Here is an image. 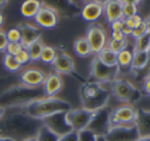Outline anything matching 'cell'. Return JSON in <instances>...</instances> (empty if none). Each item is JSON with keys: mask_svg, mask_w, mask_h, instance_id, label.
Masks as SVG:
<instances>
[{"mask_svg": "<svg viewBox=\"0 0 150 141\" xmlns=\"http://www.w3.org/2000/svg\"><path fill=\"white\" fill-rule=\"evenodd\" d=\"M41 125L40 121L29 117L23 107L7 108L0 120V136L23 141L36 136Z\"/></svg>", "mask_w": 150, "mask_h": 141, "instance_id": "1", "label": "cell"}, {"mask_svg": "<svg viewBox=\"0 0 150 141\" xmlns=\"http://www.w3.org/2000/svg\"><path fill=\"white\" fill-rule=\"evenodd\" d=\"M42 97H44L42 87L30 88L21 83H16L0 93V106L4 109L24 107L33 100Z\"/></svg>", "mask_w": 150, "mask_h": 141, "instance_id": "2", "label": "cell"}, {"mask_svg": "<svg viewBox=\"0 0 150 141\" xmlns=\"http://www.w3.org/2000/svg\"><path fill=\"white\" fill-rule=\"evenodd\" d=\"M23 108L30 118L41 122L55 113H67L71 109V104L62 98L42 97L31 101Z\"/></svg>", "mask_w": 150, "mask_h": 141, "instance_id": "3", "label": "cell"}, {"mask_svg": "<svg viewBox=\"0 0 150 141\" xmlns=\"http://www.w3.org/2000/svg\"><path fill=\"white\" fill-rule=\"evenodd\" d=\"M105 83L86 82L79 88V97L83 108L98 111L106 107L110 97V89L104 87Z\"/></svg>", "mask_w": 150, "mask_h": 141, "instance_id": "4", "label": "cell"}, {"mask_svg": "<svg viewBox=\"0 0 150 141\" xmlns=\"http://www.w3.org/2000/svg\"><path fill=\"white\" fill-rule=\"evenodd\" d=\"M110 94L120 102L133 106L141 99V92L131 82L125 79H115L111 82Z\"/></svg>", "mask_w": 150, "mask_h": 141, "instance_id": "5", "label": "cell"}, {"mask_svg": "<svg viewBox=\"0 0 150 141\" xmlns=\"http://www.w3.org/2000/svg\"><path fill=\"white\" fill-rule=\"evenodd\" d=\"M96 113L97 111H92L83 107L75 109L71 108L67 113V120L73 131L80 132L89 128Z\"/></svg>", "mask_w": 150, "mask_h": 141, "instance_id": "6", "label": "cell"}, {"mask_svg": "<svg viewBox=\"0 0 150 141\" xmlns=\"http://www.w3.org/2000/svg\"><path fill=\"white\" fill-rule=\"evenodd\" d=\"M119 73V66H105L98 60L97 56H95L91 62L90 77L94 79V82H99V83H108V82H110L111 83L117 79Z\"/></svg>", "mask_w": 150, "mask_h": 141, "instance_id": "7", "label": "cell"}, {"mask_svg": "<svg viewBox=\"0 0 150 141\" xmlns=\"http://www.w3.org/2000/svg\"><path fill=\"white\" fill-rule=\"evenodd\" d=\"M103 137L106 141H137L140 135L136 124H131L112 126Z\"/></svg>", "mask_w": 150, "mask_h": 141, "instance_id": "8", "label": "cell"}, {"mask_svg": "<svg viewBox=\"0 0 150 141\" xmlns=\"http://www.w3.org/2000/svg\"><path fill=\"white\" fill-rule=\"evenodd\" d=\"M137 119V109L133 106H122L109 111V127L119 125L135 124Z\"/></svg>", "mask_w": 150, "mask_h": 141, "instance_id": "9", "label": "cell"}, {"mask_svg": "<svg viewBox=\"0 0 150 141\" xmlns=\"http://www.w3.org/2000/svg\"><path fill=\"white\" fill-rule=\"evenodd\" d=\"M85 38L89 43L92 53L96 55L107 45L106 32L104 28L99 24H91L87 29Z\"/></svg>", "mask_w": 150, "mask_h": 141, "instance_id": "10", "label": "cell"}, {"mask_svg": "<svg viewBox=\"0 0 150 141\" xmlns=\"http://www.w3.org/2000/svg\"><path fill=\"white\" fill-rule=\"evenodd\" d=\"M34 21L39 28L50 30L57 26L59 18H58V12L55 8L45 2H42L41 7L34 18Z\"/></svg>", "mask_w": 150, "mask_h": 141, "instance_id": "11", "label": "cell"}, {"mask_svg": "<svg viewBox=\"0 0 150 141\" xmlns=\"http://www.w3.org/2000/svg\"><path fill=\"white\" fill-rule=\"evenodd\" d=\"M41 123L59 137L73 131L67 120V113H58L42 120Z\"/></svg>", "mask_w": 150, "mask_h": 141, "instance_id": "12", "label": "cell"}, {"mask_svg": "<svg viewBox=\"0 0 150 141\" xmlns=\"http://www.w3.org/2000/svg\"><path fill=\"white\" fill-rule=\"evenodd\" d=\"M46 75L39 69H27L18 75L20 83L30 88H40L44 83Z\"/></svg>", "mask_w": 150, "mask_h": 141, "instance_id": "13", "label": "cell"}, {"mask_svg": "<svg viewBox=\"0 0 150 141\" xmlns=\"http://www.w3.org/2000/svg\"><path fill=\"white\" fill-rule=\"evenodd\" d=\"M51 66L54 70V73L58 75H71L76 73L75 62L73 57L64 51L57 52Z\"/></svg>", "mask_w": 150, "mask_h": 141, "instance_id": "14", "label": "cell"}, {"mask_svg": "<svg viewBox=\"0 0 150 141\" xmlns=\"http://www.w3.org/2000/svg\"><path fill=\"white\" fill-rule=\"evenodd\" d=\"M18 29L21 32V44L25 48L34 41L42 38V33L39 27L29 22L21 23L18 26Z\"/></svg>", "mask_w": 150, "mask_h": 141, "instance_id": "15", "label": "cell"}, {"mask_svg": "<svg viewBox=\"0 0 150 141\" xmlns=\"http://www.w3.org/2000/svg\"><path fill=\"white\" fill-rule=\"evenodd\" d=\"M63 87V81L60 75L56 73H50L46 75L44 83L42 85L44 97H56Z\"/></svg>", "mask_w": 150, "mask_h": 141, "instance_id": "16", "label": "cell"}, {"mask_svg": "<svg viewBox=\"0 0 150 141\" xmlns=\"http://www.w3.org/2000/svg\"><path fill=\"white\" fill-rule=\"evenodd\" d=\"M109 111H107L106 107H104L103 109L97 111L96 115L93 119V121L91 122L90 126L88 129H90L91 131L94 132L96 135H105L106 132L108 131L109 127Z\"/></svg>", "mask_w": 150, "mask_h": 141, "instance_id": "17", "label": "cell"}, {"mask_svg": "<svg viewBox=\"0 0 150 141\" xmlns=\"http://www.w3.org/2000/svg\"><path fill=\"white\" fill-rule=\"evenodd\" d=\"M103 14V2L89 1L86 2L81 11L82 18L86 22L94 23Z\"/></svg>", "mask_w": 150, "mask_h": 141, "instance_id": "18", "label": "cell"}, {"mask_svg": "<svg viewBox=\"0 0 150 141\" xmlns=\"http://www.w3.org/2000/svg\"><path fill=\"white\" fill-rule=\"evenodd\" d=\"M103 14L107 23L111 24L115 21L122 20V0H108L103 2Z\"/></svg>", "mask_w": 150, "mask_h": 141, "instance_id": "19", "label": "cell"}, {"mask_svg": "<svg viewBox=\"0 0 150 141\" xmlns=\"http://www.w3.org/2000/svg\"><path fill=\"white\" fill-rule=\"evenodd\" d=\"M140 137L150 136V111L137 109V119L135 122Z\"/></svg>", "mask_w": 150, "mask_h": 141, "instance_id": "20", "label": "cell"}, {"mask_svg": "<svg viewBox=\"0 0 150 141\" xmlns=\"http://www.w3.org/2000/svg\"><path fill=\"white\" fill-rule=\"evenodd\" d=\"M41 1L38 0H28L25 1L21 6V14L24 16L27 20H31L34 18L37 14V12L39 11L40 7H41Z\"/></svg>", "mask_w": 150, "mask_h": 141, "instance_id": "21", "label": "cell"}, {"mask_svg": "<svg viewBox=\"0 0 150 141\" xmlns=\"http://www.w3.org/2000/svg\"><path fill=\"white\" fill-rule=\"evenodd\" d=\"M150 60V50L149 51H134L133 54L132 64L130 68L134 71H140L146 68Z\"/></svg>", "mask_w": 150, "mask_h": 141, "instance_id": "22", "label": "cell"}, {"mask_svg": "<svg viewBox=\"0 0 150 141\" xmlns=\"http://www.w3.org/2000/svg\"><path fill=\"white\" fill-rule=\"evenodd\" d=\"M98 60L102 62L103 64L108 67H115L117 66V53L113 52L108 47H105L97 54Z\"/></svg>", "mask_w": 150, "mask_h": 141, "instance_id": "23", "label": "cell"}, {"mask_svg": "<svg viewBox=\"0 0 150 141\" xmlns=\"http://www.w3.org/2000/svg\"><path fill=\"white\" fill-rule=\"evenodd\" d=\"M74 50L80 57H87L92 54L90 45L85 37H79L74 42Z\"/></svg>", "mask_w": 150, "mask_h": 141, "instance_id": "24", "label": "cell"}, {"mask_svg": "<svg viewBox=\"0 0 150 141\" xmlns=\"http://www.w3.org/2000/svg\"><path fill=\"white\" fill-rule=\"evenodd\" d=\"M43 47H44V43L42 38L36 40V41L31 43L29 46H27L26 49L28 51L29 55H30L31 62H38V60H40V56H41Z\"/></svg>", "mask_w": 150, "mask_h": 141, "instance_id": "25", "label": "cell"}, {"mask_svg": "<svg viewBox=\"0 0 150 141\" xmlns=\"http://www.w3.org/2000/svg\"><path fill=\"white\" fill-rule=\"evenodd\" d=\"M133 54H134V49H129L128 47L117 53V66H119L120 70V68H129V67H131Z\"/></svg>", "mask_w": 150, "mask_h": 141, "instance_id": "26", "label": "cell"}, {"mask_svg": "<svg viewBox=\"0 0 150 141\" xmlns=\"http://www.w3.org/2000/svg\"><path fill=\"white\" fill-rule=\"evenodd\" d=\"M2 64H3L4 68L10 73H18L23 68L13 55H10V54L7 53H4L3 58H2Z\"/></svg>", "mask_w": 150, "mask_h": 141, "instance_id": "27", "label": "cell"}, {"mask_svg": "<svg viewBox=\"0 0 150 141\" xmlns=\"http://www.w3.org/2000/svg\"><path fill=\"white\" fill-rule=\"evenodd\" d=\"M36 138L38 141H57L58 136L42 124L36 134Z\"/></svg>", "mask_w": 150, "mask_h": 141, "instance_id": "28", "label": "cell"}, {"mask_svg": "<svg viewBox=\"0 0 150 141\" xmlns=\"http://www.w3.org/2000/svg\"><path fill=\"white\" fill-rule=\"evenodd\" d=\"M138 2L136 1H122V9L124 18H132L138 14Z\"/></svg>", "mask_w": 150, "mask_h": 141, "instance_id": "29", "label": "cell"}, {"mask_svg": "<svg viewBox=\"0 0 150 141\" xmlns=\"http://www.w3.org/2000/svg\"><path fill=\"white\" fill-rule=\"evenodd\" d=\"M56 54H57V51H56V49L54 47L44 45L41 56H40V60L45 64H52Z\"/></svg>", "mask_w": 150, "mask_h": 141, "instance_id": "30", "label": "cell"}, {"mask_svg": "<svg viewBox=\"0 0 150 141\" xmlns=\"http://www.w3.org/2000/svg\"><path fill=\"white\" fill-rule=\"evenodd\" d=\"M134 51H149L150 50V32L146 33L142 37L135 39Z\"/></svg>", "mask_w": 150, "mask_h": 141, "instance_id": "31", "label": "cell"}, {"mask_svg": "<svg viewBox=\"0 0 150 141\" xmlns=\"http://www.w3.org/2000/svg\"><path fill=\"white\" fill-rule=\"evenodd\" d=\"M129 45V40L128 38H125V39L122 40H112L109 39L107 41V45L106 47H108L110 50H112L115 53H119L122 50L126 49Z\"/></svg>", "mask_w": 150, "mask_h": 141, "instance_id": "32", "label": "cell"}, {"mask_svg": "<svg viewBox=\"0 0 150 141\" xmlns=\"http://www.w3.org/2000/svg\"><path fill=\"white\" fill-rule=\"evenodd\" d=\"M148 32H150L149 29H148V26H147V24L145 23V21L143 20V22L141 23L138 27H136L135 29H133L131 36H132L134 39H138V38L142 37L143 35H145Z\"/></svg>", "mask_w": 150, "mask_h": 141, "instance_id": "33", "label": "cell"}, {"mask_svg": "<svg viewBox=\"0 0 150 141\" xmlns=\"http://www.w3.org/2000/svg\"><path fill=\"white\" fill-rule=\"evenodd\" d=\"M14 57H16V60H18V62L22 67L26 66V64H28L29 62H31L30 55H29L28 51H27V49L25 47H23L22 49H21L20 51L14 55Z\"/></svg>", "mask_w": 150, "mask_h": 141, "instance_id": "34", "label": "cell"}, {"mask_svg": "<svg viewBox=\"0 0 150 141\" xmlns=\"http://www.w3.org/2000/svg\"><path fill=\"white\" fill-rule=\"evenodd\" d=\"M78 136H79V141H97L98 138V135H96L90 129H85L83 131L78 132Z\"/></svg>", "mask_w": 150, "mask_h": 141, "instance_id": "35", "label": "cell"}, {"mask_svg": "<svg viewBox=\"0 0 150 141\" xmlns=\"http://www.w3.org/2000/svg\"><path fill=\"white\" fill-rule=\"evenodd\" d=\"M8 42H14V43H21V32L16 28H11L6 32Z\"/></svg>", "mask_w": 150, "mask_h": 141, "instance_id": "36", "label": "cell"}, {"mask_svg": "<svg viewBox=\"0 0 150 141\" xmlns=\"http://www.w3.org/2000/svg\"><path fill=\"white\" fill-rule=\"evenodd\" d=\"M24 46L21 43H14V42H8L7 46H6V49L4 53L10 54V55H16L18 51H20Z\"/></svg>", "mask_w": 150, "mask_h": 141, "instance_id": "37", "label": "cell"}, {"mask_svg": "<svg viewBox=\"0 0 150 141\" xmlns=\"http://www.w3.org/2000/svg\"><path fill=\"white\" fill-rule=\"evenodd\" d=\"M57 141H79V136H78V132L71 131L69 133L61 135L58 137Z\"/></svg>", "mask_w": 150, "mask_h": 141, "instance_id": "38", "label": "cell"}, {"mask_svg": "<svg viewBox=\"0 0 150 141\" xmlns=\"http://www.w3.org/2000/svg\"><path fill=\"white\" fill-rule=\"evenodd\" d=\"M8 44V40L6 37V32L3 30H0V53H4L6 49V46Z\"/></svg>", "mask_w": 150, "mask_h": 141, "instance_id": "39", "label": "cell"}, {"mask_svg": "<svg viewBox=\"0 0 150 141\" xmlns=\"http://www.w3.org/2000/svg\"><path fill=\"white\" fill-rule=\"evenodd\" d=\"M111 29V32L112 31H122V28L124 26V18L122 20H119L115 21V22H112L111 24H109Z\"/></svg>", "mask_w": 150, "mask_h": 141, "instance_id": "40", "label": "cell"}, {"mask_svg": "<svg viewBox=\"0 0 150 141\" xmlns=\"http://www.w3.org/2000/svg\"><path fill=\"white\" fill-rule=\"evenodd\" d=\"M125 38H127V37L122 34V31H112V32H111L110 39H112V40H122V39H125Z\"/></svg>", "mask_w": 150, "mask_h": 141, "instance_id": "41", "label": "cell"}, {"mask_svg": "<svg viewBox=\"0 0 150 141\" xmlns=\"http://www.w3.org/2000/svg\"><path fill=\"white\" fill-rule=\"evenodd\" d=\"M143 90L146 94L150 95V77H146L144 81V85H143Z\"/></svg>", "mask_w": 150, "mask_h": 141, "instance_id": "42", "label": "cell"}, {"mask_svg": "<svg viewBox=\"0 0 150 141\" xmlns=\"http://www.w3.org/2000/svg\"><path fill=\"white\" fill-rule=\"evenodd\" d=\"M8 4V1L7 0H0V9L3 8L4 6H6Z\"/></svg>", "mask_w": 150, "mask_h": 141, "instance_id": "43", "label": "cell"}, {"mask_svg": "<svg viewBox=\"0 0 150 141\" xmlns=\"http://www.w3.org/2000/svg\"><path fill=\"white\" fill-rule=\"evenodd\" d=\"M4 24V16L2 12H0V30H1V27L3 26Z\"/></svg>", "mask_w": 150, "mask_h": 141, "instance_id": "44", "label": "cell"}, {"mask_svg": "<svg viewBox=\"0 0 150 141\" xmlns=\"http://www.w3.org/2000/svg\"><path fill=\"white\" fill-rule=\"evenodd\" d=\"M137 141H150V136H145V137H140Z\"/></svg>", "mask_w": 150, "mask_h": 141, "instance_id": "45", "label": "cell"}, {"mask_svg": "<svg viewBox=\"0 0 150 141\" xmlns=\"http://www.w3.org/2000/svg\"><path fill=\"white\" fill-rule=\"evenodd\" d=\"M144 21H145V23L147 24V26H148V29H149V31H150V14H149L148 16H147L146 18H145Z\"/></svg>", "mask_w": 150, "mask_h": 141, "instance_id": "46", "label": "cell"}, {"mask_svg": "<svg viewBox=\"0 0 150 141\" xmlns=\"http://www.w3.org/2000/svg\"><path fill=\"white\" fill-rule=\"evenodd\" d=\"M0 141H14V140L10 139V138H6V137H2V136H0Z\"/></svg>", "mask_w": 150, "mask_h": 141, "instance_id": "47", "label": "cell"}, {"mask_svg": "<svg viewBox=\"0 0 150 141\" xmlns=\"http://www.w3.org/2000/svg\"><path fill=\"white\" fill-rule=\"evenodd\" d=\"M23 141H38L37 138H36V136H34V137H30V138H27V139L23 140Z\"/></svg>", "mask_w": 150, "mask_h": 141, "instance_id": "48", "label": "cell"}, {"mask_svg": "<svg viewBox=\"0 0 150 141\" xmlns=\"http://www.w3.org/2000/svg\"><path fill=\"white\" fill-rule=\"evenodd\" d=\"M4 111H5V109H4L3 107L0 106V120H1V118L3 117V115H4Z\"/></svg>", "mask_w": 150, "mask_h": 141, "instance_id": "49", "label": "cell"}, {"mask_svg": "<svg viewBox=\"0 0 150 141\" xmlns=\"http://www.w3.org/2000/svg\"><path fill=\"white\" fill-rule=\"evenodd\" d=\"M97 141H106L104 139V137H103V135H99L98 138H97Z\"/></svg>", "mask_w": 150, "mask_h": 141, "instance_id": "50", "label": "cell"}, {"mask_svg": "<svg viewBox=\"0 0 150 141\" xmlns=\"http://www.w3.org/2000/svg\"><path fill=\"white\" fill-rule=\"evenodd\" d=\"M146 77H150V70H149V73H148V75H147Z\"/></svg>", "mask_w": 150, "mask_h": 141, "instance_id": "51", "label": "cell"}]
</instances>
